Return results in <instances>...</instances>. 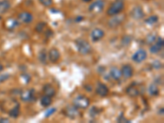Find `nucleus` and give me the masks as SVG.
Wrapping results in <instances>:
<instances>
[{
	"mask_svg": "<svg viewBox=\"0 0 164 123\" xmlns=\"http://www.w3.org/2000/svg\"><path fill=\"white\" fill-rule=\"evenodd\" d=\"M17 17H18V20H20V22L25 23V24L31 23L33 21V19H34L33 15L29 11H21V12L19 13Z\"/></svg>",
	"mask_w": 164,
	"mask_h": 123,
	"instance_id": "nucleus-8",
	"label": "nucleus"
},
{
	"mask_svg": "<svg viewBox=\"0 0 164 123\" xmlns=\"http://www.w3.org/2000/svg\"><path fill=\"white\" fill-rule=\"evenodd\" d=\"M9 116L11 118H17L20 115V105L16 104L8 112Z\"/></svg>",
	"mask_w": 164,
	"mask_h": 123,
	"instance_id": "nucleus-20",
	"label": "nucleus"
},
{
	"mask_svg": "<svg viewBox=\"0 0 164 123\" xmlns=\"http://www.w3.org/2000/svg\"><path fill=\"white\" fill-rule=\"evenodd\" d=\"M147 58V52L143 48L138 49L132 55V60L136 63H140Z\"/></svg>",
	"mask_w": 164,
	"mask_h": 123,
	"instance_id": "nucleus-7",
	"label": "nucleus"
},
{
	"mask_svg": "<svg viewBox=\"0 0 164 123\" xmlns=\"http://www.w3.org/2000/svg\"><path fill=\"white\" fill-rule=\"evenodd\" d=\"M2 122H9V119L1 118L0 119V123H2Z\"/></svg>",
	"mask_w": 164,
	"mask_h": 123,
	"instance_id": "nucleus-33",
	"label": "nucleus"
},
{
	"mask_svg": "<svg viewBox=\"0 0 164 123\" xmlns=\"http://www.w3.org/2000/svg\"><path fill=\"white\" fill-rule=\"evenodd\" d=\"M20 99L24 102H31L34 99V90L33 89H28L20 94Z\"/></svg>",
	"mask_w": 164,
	"mask_h": 123,
	"instance_id": "nucleus-14",
	"label": "nucleus"
},
{
	"mask_svg": "<svg viewBox=\"0 0 164 123\" xmlns=\"http://www.w3.org/2000/svg\"><path fill=\"white\" fill-rule=\"evenodd\" d=\"M9 21H10V23H9V25H8V28H9V29L15 28L18 25V21H17V20L11 19V20H9Z\"/></svg>",
	"mask_w": 164,
	"mask_h": 123,
	"instance_id": "nucleus-30",
	"label": "nucleus"
},
{
	"mask_svg": "<svg viewBox=\"0 0 164 123\" xmlns=\"http://www.w3.org/2000/svg\"><path fill=\"white\" fill-rule=\"evenodd\" d=\"M40 103L43 107H48L52 104V98L48 95L43 96L40 99Z\"/></svg>",
	"mask_w": 164,
	"mask_h": 123,
	"instance_id": "nucleus-22",
	"label": "nucleus"
},
{
	"mask_svg": "<svg viewBox=\"0 0 164 123\" xmlns=\"http://www.w3.org/2000/svg\"><path fill=\"white\" fill-rule=\"evenodd\" d=\"M73 105L80 109H85L89 106V98L84 95H78L74 98Z\"/></svg>",
	"mask_w": 164,
	"mask_h": 123,
	"instance_id": "nucleus-3",
	"label": "nucleus"
},
{
	"mask_svg": "<svg viewBox=\"0 0 164 123\" xmlns=\"http://www.w3.org/2000/svg\"><path fill=\"white\" fill-rule=\"evenodd\" d=\"M11 7V3L8 0H2L0 1V13H6Z\"/></svg>",
	"mask_w": 164,
	"mask_h": 123,
	"instance_id": "nucleus-19",
	"label": "nucleus"
},
{
	"mask_svg": "<svg viewBox=\"0 0 164 123\" xmlns=\"http://www.w3.org/2000/svg\"><path fill=\"white\" fill-rule=\"evenodd\" d=\"M3 70V66H2V64H0V72Z\"/></svg>",
	"mask_w": 164,
	"mask_h": 123,
	"instance_id": "nucleus-35",
	"label": "nucleus"
},
{
	"mask_svg": "<svg viewBox=\"0 0 164 123\" xmlns=\"http://www.w3.org/2000/svg\"><path fill=\"white\" fill-rule=\"evenodd\" d=\"M152 66H153V68L158 70V69L162 67V63L160 61H158V60H155V61L153 62V63H152Z\"/></svg>",
	"mask_w": 164,
	"mask_h": 123,
	"instance_id": "nucleus-28",
	"label": "nucleus"
},
{
	"mask_svg": "<svg viewBox=\"0 0 164 123\" xmlns=\"http://www.w3.org/2000/svg\"><path fill=\"white\" fill-rule=\"evenodd\" d=\"M65 113L68 117L71 119H75L77 117V116L80 115V112H79V109L77 107L74 106V105H71V106H68L66 107V110H65Z\"/></svg>",
	"mask_w": 164,
	"mask_h": 123,
	"instance_id": "nucleus-13",
	"label": "nucleus"
},
{
	"mask_svg": "<svg viewBox=\"0 0 164 123\" xmlns=\"http://www.w3.org/2000/svg\"><path fill=\"white\" fill-rule=\"evenodd\" d=\"M125 8V4H124V1L121 0H116L113 2L112 4L110 5L107 11V14L109 16H113L116 15H118L124 10Z\"/></svg>",
	"mask_w": 164,
	"mask_h": 123,
	"instance_id": "nucleus-2",
	"label": "nucleus"
},
{
	"mask_svg": "<svg viewBox=\"0 0 164 123\" xmlns=\"http://www.w3.org/2000/svg\"><path fill=\"white\" fill-rule=\"evenodd\" d=\"M156 39H157V36H156V34H149L147 35V37H146V43H148V44H152V43H153L155 42V40H156Z\"/></svg>",
	"mask_w": 164,
	"mask_h": 123,
	"instance_id": "nucleus-25",
	"label": "nucleus"
},
{
	"mask_svg": "<svg viewBox=\"0 0 164 123\" xmlns=\"http://www.w3.org/2000/svg\"><path fill=\"white\" fill-rule=\"evenodd\" d=\"M126 93L130 97H131V98H134V97L139 96V89L134 86V84H132L131 85H130V86L126 88Z\"/></svg>",
	"mask_w": 164,
	"mask_h": 123,
	"instance_id": "nucleus-18",
	"label": "nucleus"
},
{
	"mask_svg": "<svg viewBox=\"0 0 164 123\" xmlns=\"http://www.w3.org/2000/svg\"><path fill=\"white\" fill-rule=\"evenodd\" d=\"M121 75L125 79H130L133 76V74H134V69L130 64H125L123 65L122 67H121Z\"/></svg>",
	"mask_w": 164,
	"mask_h": 123,
	"instance_id": "nucleus-9",
	"label": "nucleus"
},
{
	"mask_svg": "<svg viewBox=\"0 0 164 123\" xmlns=\"http://www.w3.org/2000/svg\"><path fill=\"white\" fill-rule=\"evenodd\" d=\"M95 92L97 94H98L101 97H106L109 93V89L105 84L98 82L97 86H96Z\"/></svg>",
	"mask_w": 164,
	"mask_h": 123,
	"instance_id": "nucleus-11",
	"label": "nucleus"
},
{
	"mask_svg": "<svg viewBox=\"0 0 164 123\" xmlns=\"http://www.w3.org/2000/svg\"><path fill=\"white\" fill-rule=\"evenodd\" d=\"M164 46V40L162 37H157L155 42L153 43H152L150 46V48H149V51H150L151 53L153 54H156V53H158L160 51L162 50Z\"/></svg>",
	"mask_w": 164,
	"mask_h": 123,
	"instance_id": "nucleus-5",
	"label": "nucleus"
},
{
	"mask_svg": "<svg viewBox=\"0 0 164 123\" xmlns=\"http://www.w3.org/2000/svg\"><path fill=\"white\" fill-rule=\"evenodd\" d=\"M144 21L147 25H153L158 21V16L157 15H152L148 16V18H146Z\"/></svg>",
	"mask_w": 164,
	"mask_h": 123,
	"instance_id": "nucleus-24",
	"label": "nucleus"
},
{
	"mask_svg": "<svg viewBox=\"0 0 164 123\" xmlns=\"http://www.w3.org/2000/svg\"><path fill=\"white\" fill-rule=\"evenodd\" d=\"M9 74H4V75H0V82L5 81L6 80H7L9 78Z\"/></svg>",
	"mask_w": 164,
	"mask_h": 123,
	"instance_id": "nucleus-32",
	"label": "nucleus"
},
{
	"mask_svg": "<svg viewBox=\"0 0 164 123\" xmlns=\"http://www.w3.org/2000/svg\"><path fill=\"white\" fill-rule=\"evenodd\" d=\"M115 17H112L111 20L108 21V25H109L111 28H116L117 26L121 25V23L123 22V20H124V17L123 16H117V15L116 16H113Z\"/></svg>",
	"mask_w": 164,
	"mask_h": 123,
	"instance_id": "nucleus-15",
	"label": "nucleus"
},
{
	"mask_svg": "<svg viewBox=\"0 0 164 123\" xmlns=\"http://www.w3.org/2000/svg\"><path fill=\"white\" fill-rule=\"evenodd\" d=\"M83 2H91L92 0H82Z\"/></svg>",
	"mask_w": 164,
	"mask_h": 123,
	"instance_id": "nucleus-36",
	"label": "nucleus"
},
{
	"mask_svg": "<svg viewBox=\"0 0 164 123\" xmlns=\"http://www.w3.org/2000/svg\"><path fill=\"white\" fill-rule=\"evenodd\" d=\"M75 45L78 52L82 55H87L92 52L91 45L86 39H82V38L75 39Z\"/></svg>",
	"mask_w": 164,
	"mask_h": 123,
	"instance_id": "nucleus-1",
	"label": "nucleus"
},
{
	"mask_svg": "<svg viewBox=\"0 0 164 123\" xmlns=\"http://www.w3.org/2000/svg\"><path fill=\"white\" fill-rule=\"evenodd\" d=\"M39 2H40L41 4L43 5V6H44V7H50V6H52V0H39Z\"/></svg>",
	"mask_w": 164,
	"mask_h": 123,
	"instance_id": "nucleus-29",
	"label": "nucleus"
},
{
	"mask_svg": "<svg viewBox=\"0 0 164 123\" xmlns=\"http://www.w3.org/2000/svg\"><path fill=\"white\" fill-rule=\"evenodd\" d=\"M148 90V93H150L152 96H157L159 93V89H158V87L155 83H153V84H151L149 85Z\"/></svg>",
	"mask_w": 164,
	"mask_h": 123,
	"instance_id": "nucleus-21",
	"label": "nucleus"
},
{
	"mask_svg": "<svg viewBox=\"0 0 164 123\" xmlns=\"http://www.w3.org/2000/svg\"><path fill=\"white\" fill-rule=\"evenodd\" d=\"M104 1L103 0H95L89 6V11L93 14H98L104 9Z\"/></svg>",
	"mask_w": 164,
	"mask_h": 123,
	"instance_id": "nucleus-4",
	"label": "nucleus"
},
{
	"mask_svg": "<svg viewBox=\"0 0 164 123\" xmlns=\"http://www.w3.org/2000/svg\"><path fill=\"white\" fill-rule=\"evenodd\" d=\"M144 16L145 14H144L143 8L139 5L134 6L132 10L130 11V16L134 20H141L144 17Z\"/></svg>",
	"mask_w": 164,
	"mask_h": 123,
	"instance_id": "nucleus-6",
	"label": "nucleus"
},
{
	"mask_svg": "<svg viewBox=\"0 0 164 123\" xmlns=\"http://www.w3.org/2000/svg\"><path fill=\"white\" fill-rule=\"evenodd\" d=\"M38 58H39V62L43 64H47V61H48V56L46 54L45 49H42L39 52V55H38Z\"/></svg>",
	"mask_w": 164,
	"mask_h": 123,
	"instance_id": "nucleus-23",
	"label": "nucleus"
},
{
	"mask_svg": "<svg viewBox=\"0 0 164 123\" xmlns=\"http://www.w3.org/2000/svg\"><path fill=\"white\" fill-rule=\"evenodd\" d=\"M110 76L115 80H119L121 77V70L118 69L116 66H112L110 70Z\"/></svg>",
	"mask_w": 164,
	"mask_h": 123,
	"instance_id": "nucleus-17",
	"label": "nucleus"
},
{
	"mask_svg": "<svg viewBox=\"0 0 164 123\" xmlns=\"http://www.w3.org/2000/svg\"><path fill=\"white\" fill-rule=\"evenodd\" d=\"M104 31L102 29H100V28H95V29H93L91 31L90 37H91V39L93 42H98V41H99L104 37Z\"/></svg>",
	"mask_w": 164,
	"mask_h": 123,
	"instance_id": "nucleus-12",
	"label": "nucleus"
},
{
	"mask_svg": "<svg viewBox=\"0 0 164 123\" xmlns=\"http://www.w3.org/2000/svg\"><path fill=\"white\" fill-rule=\"evenodd\" d=\"M46 26V23L45 22H39L35 26V30H36L38 33H42L44 30V28Z\"/></svg>",
	"mask_w": 164,
	"mask_h": 123,
	"instance_id": "nucleus-26",
	"label": "nucleus"
},
{
	"mask_svg": "<svg viewBox=\"0 0 164 123\" xmlns=\"http://www.w3.org/2000/svg\"><path fill=\"white\" fill-rule=\"evenodd\" d=\"M56 110L57 109H56L55 107H52V108H49V109L47 110L45 112V117H48V116H52V114L56 112Z\"/></svg>",
	"mask_w": 164,
	"mask_h": 123,
	"instance_id": "nucleus-31",
	"label": "nucleus"
},
{
	"mask_svg": "<svg viewBox=\"0 0 164 123\" xmlns=\"http://www.w3.org/2000/svg\"><path fill=\"white\" fill-rule=\"evenodd\" d=\"M61 57V53H60L59 50L57 48H51L49 52L48 53V59L52 62V63H56L58 62V60Z\"/></svg>",
	"mask_w": 164,
	"mask_h": 123,
	"instance_id": "nucleus-10",
	"label": "nucleus"
},
{
	"mask_svg": "<svg viewBox=\"0 0 164 123\" xmlns=\"http://www.w3.org/2000/svg\"><path fill=\"white\" fill-rule=\"evenodd\" d=\"M43 93L45 95H48L49 97H53L56 93V90H55V88L52 86V84H46L43 88Z\"/></svg>",
	"mask_w": 164,
	"mask_h": 123,
	"instance_id": "nucleus-16",
	"label": "nucleus"
},
{
	"mask_svg": "<svg viewBox=\"0 0 164 123\" xmlns=\"http://www.w3.org/2000/svg\"><path fill=\"white\" fill-rule=\"evenodd\" d=\"M84 20V16H77L76 17V21H80V20Z\"/></svg>",
	"mask_w": 164,
	"mask_h": 123,
	"instance_id": "nucleus-34",
	"label": "nucleus"
},
{
	"mask_svg": "<svg viewBox=\"0 0 164 123\" xmlns=\"http://www.w3.org/2000/svg\"><path fill=\"white\" fill-rule=\"evenodd\" d=\"M131 42V37L129 36V35H125L121 39V43H122V45L124 46H127L129 45Z\"/></svg>",
	"mask_w": 164,
	"mask_h": 123,
	"instance_id": "nucleus-27",
	"label": "nucleus"
}]
</instances>
